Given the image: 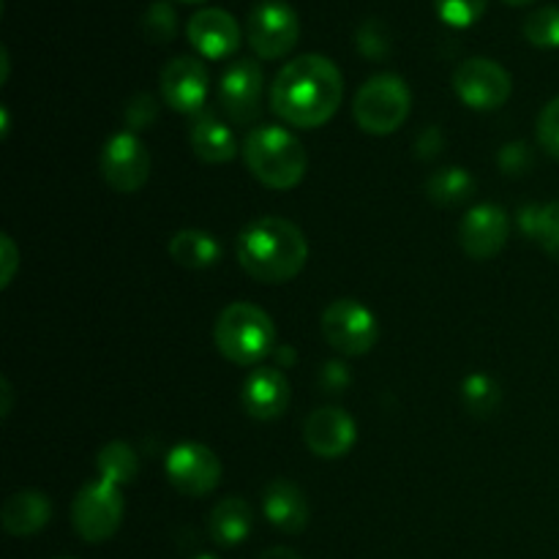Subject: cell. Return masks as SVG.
I'll return each mask as SVG.
<instances>
[{
	"label": "cell",
	"instance_id": "obj_1",
	"mask_svg": "<svg viewBox=\"0 0 559 559\" xmlns=\"http://www.w3.org/2000/svg\"><path fill=\"white\" fill-rule=\"evenodd\" d=\"M344 80L336 63L322 55H300L276 74L271 107L278 118L298 129H317L338 112Z\"/></svg>",
	"mask_w": 559,
	"mask_h": 559
},
{
	"label": "cell",
	"instance_id": "obj_2",
	"mask_svg": "<svg viewBox=\"0 0 559 559\" xmlns=\"http://www.w3.org/2000/svg\"><path fill=\"white\" fill-rule=\"evenodd\" d=\"M309 260V240L293 222L262 216L238 235V262L262 284H284L298 276Z\"/></svg>",
	"mask_w": 559,
	"mask_h": 559
},
{
	"label": "cell",
	"instance_id": "obj_3",
	"mask_svg": "<svg viewBox=\"0 0 559 559\" xmlns=\"http://www.w3.org/2000/svg\"><path fill=\"white\" fill-rule=\"evenodd\" d=\"M246 167L267 189H295L304 180L309 158L298 136L282 126H260L243 142Z\"/></svg>",
	"mask_w": 559,
	"mask_h": 559
},
{
	"label": "cell",
	"instance_id": "obj_4",
	"mask_svg": "<svg viewBox=\"0 0 559 559\" xmlns=\"http://www.w3.org/2000/svg\"><path fill=\"white\" fill-rule=\"evenodd\" d=\"M218 353L238 366H257L276 353V325L271 317L254 304H229L218 314L216 331Z\"/></svg>",
	"mask_w": 559,
	"mask_h": 559
},
{
	"label": "cell",
	"instance_id": "obj_5",
	"mask_svg": "<svg viewBox=\"0 0 559 559\" xmlns=\"http://www.w3.org/2000/svg\"><path fill=\"white\" fill-rule=\"evenodd\" d=\"M413 107V93L399 74H377L355 93L353 112L366 134L385 136L402 129Z\"/></svg>",
	"mask_w": 559,
	"mask_h": 559
},
{
	"label": "cell",
	"instance_id": "obj_6",
	"mask_svg": "<svg viewBox=\"0 0 559 559\" xmlns=\"http://www.w3.org/2000/svg\"><path fill=\"white\" fill-rule=\"evenodd\" d=\"M71 522H74L76 535L87 544H104L112 538L123 522V495L118 486L107 480H93L82 486L71 506Z\"/></svg>",
	"mask_w": 559,
	"mask_h": 559
},
{
	"label": "cell",
	"instance_id": "obj_7",
	"mask_svg": "<svg viewBox=\"0 0 559 559\" xmlns=\"http://www.w3.org/2000/svg\"><path fill=\"white\" fill-rule=\"evenodd\" d=\"M246 36L262 60L284 58L298 44L300 20L287 0H260L249 11Z\"/></svg>",
	"mask_w": 559,
	"mask_h": 559
},
{
	"label": "cell",
	"instance_id": "obj_8",
	"mask_svg": "<svg viewBox=\"0 0 559 559\" xmlns=\"http://www.w3.org/2000/svg\"><path fill=\"white\" fill-rule=\"evenodd\" d=\"M322 336L328 338L336 353L358 358L366 355L377 344L380 328H377V317L366 309L358 300H333L325 311H322Z\"/></svg>",
	"mask_w": 559,
	"mask_h": 559
},
{
	"label": "cell",
	"instance_id": "obj_9",
	"mask_svg": "<svg viewBox=\"0 0 559 559\" xmlns=\"http://www.w3.org/2000/svg\"><path fill=\"white\" fill-rule=\"evenodd\" d=\"M453 91L469 109L489 112V109L502 107L511 98L513 82L511 74L497 60L469 58L453 74Z\"/></svg>",
	"mask_w": 559,
	"mask_h": 559
},
{
	"label": "cell",
	"instance_id": "obj_10",
	"mask_svg": "<svg viewBox=\"0 0 559 559\" xmlns=\"http://www.w3.org/2000/svg\"><path fill=\"white\" fill-rule=\"evenodd\" d=\"M102 175L109 189L120 194H134L151 178V153L131 131L109 136L102 153Z\"/></svg>",
	"mask_w": 559,
	"mask_h": 559
},
{
	"label": "cell",
	"instance_id": "obj_11",
	"mask_svg": "<svg viewBox=\"0 0 559 559\" xmlns=\"http://www.w3.org/2000/svg\"><path fill=\"white\" fill-rule=\"evenodd\" d=\"M167 478L180 495L205 497L222 480V462L202 442H183L167 456Z\"/></svg>",
	"mask_w": 559,
	"mask_h": 559
},
{
	"label": "cell",
	"instance_id": "obj_12",
	"mask_svg": "<svg viewBox=\"0 0 559 559\" xmlns=\"http://www.w3.org/2000/svg\"><path fill=\"white\" fill-rule=\"evenodd\" d=\"M262 85H265V74L254 58L235 60L222 74V85H218V102H222L224 115L240 126L257 120Z\"/></svg>",
	"mask_w": 559,
	"mask_h": 559
},
{
	"label": "cell",
	"instance_id": "obj_13",
	"mask_svg": "<svg viewBox=\"0 0 559 559\" xmlns=\"http://www.w3.org/2000/svg\"><path fill=\"white\" fill-rule=\"evenodd\" d=\"M207 87H211V76H207L205 63L200 58L180 55V58H173L164 66L162 96L167 107L194 118L205 107Z\"/></svg>",
	"mask_w": 559,
	"mask_h": 559
},
{
	"label": "cell",
	"instance_id": "obj_14",
	"mask_svg": "<svg viewBox=\"0 0 559 559\" xmlns=\"http://www.w3.org/2000/svg\"><path fill=\"white\" fill-rule=\"evenodd\" d=\"M508 213L500 205H475L467 216L459 224V243H462L464 254L473 260L484 262L491 260L502 251L508 243Z\"/></svg>",
	"mask_w": 559,
	"mask_h": 559
},
{
	"label": "cell",
	"instance_id": "obj_15",
	"mask_svg": "<svg viewBox=\"0 0 559 559\" xmlns=\"http://www.w3.org/2000/svg\"><path fill=\"white\" fill-rule=\"evenodd\" d=\"M304 440L314 456L342 459L353 451L355 440H358V426L344 409L320 407L306 418Z\"/></svg>",
	"mask_w": 559,
	"mask_h": 559
},
{
	"label": "cell",
	"instance_id": "obj_16",
	"mask_svg": "<svg viewBox=\"0 0 559 559\" xmlns=\"http://www.w3.org/2000/svg\"><path fill=\"white\" fill-rule=\"evenodd\" d=\"M240 404L254 420H276L289 407V382L276 366H262L246 377L240 388Z\"/></svg>",
	"mask_w": 559,
	"mask_h": 559
},
{
	"label": "cell",
	"instance_id": "obj_17",
	"mask_svg": "<svg viewBox=\"0 0 559 559\" xmlns=\"http://www.w3.org/2000/svg\"><path fill=\"white\" fill-rule=\"evenodd\" d=\"M189 41L205 58H229L240 47L238 20L224 9H200L189 20Z\"/></svg>",
	"mask_w": 559,
	"mask_h": 559
},
{
	"label": "cell",
	"instance_id": "obj_18",
	"mask_svg": "<svg viewBox=\"0 0 559 559\" xmlns=\"http://www.w3.org/2000/svg\"><path fill=\"white\" fill-rule=\"evenodd\" d=\"M262 511L273 527L287 535H298L309 527V500L293 480H271L262 495Z\"/></svg>",
	"mask_w": 559,
	"mask_h": 559
},
{
	"label": "cell",
	"instance_id": "obj_19",
	"mask_svg": "<svg viewBox=\"0 0 559 559\" xmlns=\"http://www.w3.org/2000/svg\"><path fill=\"white\" fill-rule=\"evenodd\" d=\"M52 519V502L41 491H16L9 500L3 502V511H0V522L9 535L16 538H27V535L41 533L44 527Z\"/></svg>",
	"mask_w": 559,
	"mask_h": 559
},
{
	"label": "cell",
	"instance_id": "obj_20",
	"mask_svg": "<svg viewBox=\"0 0 559 559\" xmlns=\"http://www.w3.org/2000/svg\"><path fill=\"white\" fill-rule=\"evenodd\" d=\"M189 142L194 147L197 158H202L205 164H227L238 156V140H235V131L227 123L216 118L211 112H197L191 120L189 129Z\"/></svg>",
	"mask_w": 559,
	"mask_h": 559
},
{
	"label": "cell",
	"instance_id": "obj_21",
	"mask_svg": "<svg viewBox=\"0 0 559 559\" xmlns=\"http://www.w3.org/2000/svg\"><path fill=\"white\" fill-rule=\"evenodd\" d=\"M254 527V513L243 497H224L211 511V538L224 549L243 544Z\"/></svg>",
	"mask_w": 559,
	"mask_h": 559
},
{
	"label": "cell",
	"instance_id": "obj_22",
	"mask_svg": "<svg viewBox=\"0 0 559 559\" xmlns=\"http://www.w3.org/2000/svg\"><path fill=\"white\" fill-rule=\"evenodd\" d=\"M169 257L175 265L189 271H205L222 260V246L205 229H180L169 240Z\"/></svg>",
	"mask_w": 559,
	"mask_h": 559
},
{
	"label": "cell",
	"instance_id": "obj_23",
	"mask_svg": "<svg viewBox=\"0 0 559 559\" xmlns=\"http://www.w3.org/2000/svg\"><path fill=\"white\" fill-rule=\"evenodd\" d=\"M519 227L530 240L559 262V200L546 205H527L519 211Z\"/></svg>",
	"mask_w": 559,
	"mask_h": 559
},
{
	"label": "cell",
	"instance_id": "obj_24",
	"mask_svg": "<svg viewBox=\"0 0 559 559\" xmlns=\"http://www.w3.org/2000/svg\"><path fill=\"white\" fill-rule=\"evenodd\" d=\"M96 467L102 480L112 486H126V484H134L136 475H140V459H136L134 448L129 442H107V445L98 451L96 456Z\"/></svg>",
	"mask_w": 559,
	"mask_h": 559
},
{
	"label": "cell",
	"instance_id": "obj_25",
	"mask_svg": "<svg viewBox=\"0 0 559 559\" xmlns=\"http://www.w3.org/2000/svg\"><path fill=\"white\" fill-rule=\"evenodd\" d=\"M473 191H475V180L464 167L437 169V173L429 178V183H426V194H429V200L445 207L462 205V202H467L469 197H473Z\"/></svg>",
	"mask_w": 559,
	"mask_h": 559
},
{
	"label": "cell",
	"instance_id": "obj_26",
	"mask_svg": "<svg viewBox=\"0 0 559 559\" xmlns=\"http://www.w3.org/2000/svg\"><path fill=\"white\" fill-rule=\"evenodd\" d=\"M464 407L478 418H489L502 402V391L489 374H469L462 385Z\"/></svg>",
	"mask_w": 559,
	"mask_h": 559
},
{
	"label": "cell",
	"instance_id": "obj_27",
	"mask_svg": "<svg viewBox=\"0 0 559 559\" xmlns=\"http://www.w3.org/2000/svg\"><path fill=\"white\" fill-rule=\"evenodd\" d=\"M524 38L538 49H559V5H540L524 20Z\"/></svg>",
	"mask_w": 559,
	"mask_h": 559
},
{
	"label": "cell",
	"instance_id": "obj_28",
	"mask_svg": "<svg viewBox=\"0 0 559 559\" xmlns=\"http://www.w3.org/2000/svg\"><path fill=\"white\" fill-rule=\"evenodd\" d=\"M178 33V14L167 0H153L142 16V36L151 44H169Z\"/></svg>",
	"mask_w": 559,
	"mask_h": 559
},
{
	"label": "cell",
	"instance_id": "obj_29",
	"mask_svg": "<svg viewBox=\"0 0 559 559\" xmlns=\"http://www.w3.org/2000/svg\"><path fill=\"white\" fill-rule=\"evenodd\" d=\"M489 0H435L440 20L451 27H469L486 14Z\"/></svg>",
	"mask_w": 559,
	"mask_h": 559
},
{
	"label": "cell",
	"instance_id": "obj_30",
	"mask_svg": "<svg viewBox=\"0 0 559 559\" xmlns=\"http://www.w3.org/2000/svg\"><path fill=\"white\" fill-rule=\"evenodd\" d=\"M538 142L549 156L559 158V96L551 98L538 115Z\"/></svg>",
	"mask_w": 559,
	"mask_h": 559
},
{
	"label": "cell",
	"instance_id": "obj_31",
	"mask_svg": "<svg viewBox=\"0 0 559 559\" xmlns=\"http://www.w3.org/2000/svg\"><path fill=\"white\" fill-rule=\"evenodd\" d=\"M497 164H500L502 173L508 175L530 173L535 164L533 147H530L527 142H508V145L500 151V156H497Z\"/></svg>",
	"mask_w": 559,
	"mask_h": 559
},
{
	"label": "cell",
	"instance_id": "obj_32",
	"mask_svg": "<svg viewBox=\"0 0 559 559\" xmlns=\"http://www.w3.org/2000/svg\"><path fill=\"white\" fill-rule=\"evenodd\" d=\"M156 115L158 107L156 98H153L151 93H136V96H131V102L126 104V126H129L131 134H134L136 129L151 126L153 120H156Z\"/></svg>",
	"mask_w": 559,
	"mask_h": 559
},
{
	"label": "cell",
	"instance_id": "obj_33",
	"mask_svg": "<svg viewBox=\"0 0 559 559\" xmlns=\"http://www.w3.org/2000/svg\"><path fill=\"white\" fill-rule=\"evenodd\" d=\"M388 47H391V41H388V33L382 22L369 20L358 31V49L366 58H385Z\"/></svg>",
	"mask_w": 559,
	"mask_h": 559
},
{
	"label": "cell",
	"instance_id": "obj_34",
	"mask_svg": "<svg viewBox=\"0 0 559 559\" xmlns=\"http://www.w3.org/2000/svg\"><path fill=\"white\" fill-rule=\"evenodd\" d=\"M442 151H445V134H442L437 126H429V129H424L418 134V140H415V156L424 158V162L440 156Z\"/></svg>",
	"mask_w": 559,
	"mask_h": 559
},
{
	"label": "cell",
	"instance_id": "obj_35",
	"mask_svg": "<svg viewBox=\"0 0 559 559\" xmlns=\"http://www.w3.org/2000/svg\"><path fill=\"white\" fill-rule=\"evenodd\" d=\"M353 382V374L347 371V366L338 364V360H331V364L322 366L320 371V385L325 388L328 393H342L344 388Z\"/></svg>",
	"mask_w": 559,
	"mask_h": 559
},
{
	"label": "cell",
	"instance_id": "obj_36",
	"mask_svg": "<svg viewBox=\"0 0 559 559\" xmlns=\"http://www.w3.org/2000/svg\"><path fill=\"white\" fill-rule=\"evenodd\" d=\"M16 273V246L9 235H3V287H9Z\"/></svg>",
	"mask_w": 559,
	"mask_h": 559
},
{
	"label": "cell",
	"instance_id": "obj_37",
	"mask_svg": "<svg viewBox=\"0 0 559 559\" xmlns=\"http://www.w3.org/2000/svg\"><path fill=\"white\" fill-rule=\"evenodd\" d=\"M260 559H300L293 549H284V546H273V549L262 551Z\"/></svg>",
	"mask_w": 559,
	"mask_h": 559
},
{
	"label": "cell",
	"instance_id": "obj_38",
	"mask_svg": "<svg viewBox=\"0 0 559 559\" xmlns=\"http://www.w3.org/2000/svg\"><path fill=\"white\" fill-rule=\"evenodd\" d=\"M508 5H527V3H533V0H506Z\"/></svg>",
	"mask_w": 559,
	"mask_h": 559
},
{
	"label": "cell",
	"instance_id": "obj_39",
	"mask_svg": "<svg viewBox=\"0 0 559 559\" xmlns=\"http://www.w3.org/2000/svg\"><path fill=\"white\" fill-rule=\"evenodd\" d=\"M180 3H202V0H180Z\"/></svg>",
	"mask_w": 559,
	"mask_h": 559
},
{
	"label": "cell",
	"instance_id": "obj_40",
	"mask_svg": "<svg viewBox=\"0 0 559 559\" xmlns=\"http://www.w3.org/2000/svg\"><path fill=\"white\" fill-rule=\"evenodd\" d=\"M197 559H216V557H211V555H202V557H197Z\"/></svg>",
	"mask_w": 559,
	"mask_h": 559
},
{
	"label": "cell",
	"instance_id": "obj_41",
	"mask_svg": "<svg viewBox=\"0 0 559 559\" xmlns=\"http://www.w3.org/2000/svg\"><path fill=\"white\" fill-rule=\"evenodd\" d=\"M60 559H69V557H60Z\"/></svg>",
	"mask_w": 559,
	"mask_h": 559
}]
</instances>
